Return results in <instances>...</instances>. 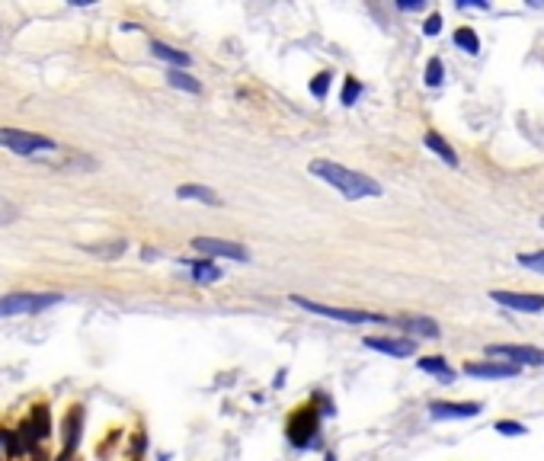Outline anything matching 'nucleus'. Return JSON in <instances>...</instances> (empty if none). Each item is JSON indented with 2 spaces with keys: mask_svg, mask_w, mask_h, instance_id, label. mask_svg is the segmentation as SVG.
Wrapping results in <instances>:
<instances>
[{
  "mask_svg": "<svg viewBox=\"0 0 544 461\" xmlns=\"http://www.w3.org/2000/svg\"><path fill=\"white\" fill-rule=\"evenodd\" d=\"M308 170L317 180H324L326 186H333L336 193L343 195L349 202H359V199H378L381 195V183H375L371 176L365 173H356V170L343 167V164H336V160H310Z\"/></svg>",
  "mask_w": 544,
  "mask_h": 461,
  "instance_id": "nucleus-1",
  "label": "nucleus"
},
{
  "mask_svg": "<svg viewBox=\"0 0 544 461\" xmlns=\"http://www.w3.org/2000/svg\"><path fill=\"white\" fill-rule=\"evenodd\" d=\"M64 302L58 292H13L0 298V318H17V314H39L45 308Z\"/></svg>",
  "mask_w": 544,
  "mask_h": 461,
  "instance_id": "nucleus-2",
  "label": "nucleus"
},
{
  "mask_svg": "<svg viewBox=\"0 0 544 461\" xmlns=\"http://www.w3.org/2000/svg\"><path fill=\"white\" fill-rule=\"evenodd\" d=\"M0 148H7L17 157H33L42 151H55L58 144L39 132H26V128H0Z\"/></svg>",
  "mask_w": 544,
  "mask_h": 461,
  "instance_id": "nucleus-3",
  "label": "nucleus"
},
{
  "mask_svg": "<svg viewBox=\"0 0 544 461\" xmlns=\"http://www.w3.org/2000/svg\"><path fill=\"white\" fill-rule=\"evenodd\" d=\"M292 302L298 304V308H304L308 314H320V318H330V320H343V324H387L385 314H371V311L330 308V304L310 302V298H301V295H292Z\"/></svg>",
  "mask_w": 544,
  "mask_h": 461,
  "instance_id": "nucleus-4",
  "label": "nucleus"
},
{
  "mask_svg": "<svg viewBox=\"0 0 544 461\" xmlns=\"http://www.w3.org/2000/svg\"><path fill=\"white\" fill-rule=\"evenodd\" d=\"M193 250H199L205 260H237V263H250V250L240 247L234 241H218V237H193Z\"/></svg>",
  "mask_w": 544,
  "mask_h": 461,
  "instance_id": "nucleus-5",
  "label": "nucleus"
},
{
  "mask_svg": "<svg viewBox=\"0 0 544 461\" xmlns=\"http://www.w3.org/2000/svg\"><path fill=\"white\" fill-rule=\"evenodd\" d=\"M486 356H500V359H509V365H516V369H522V365H535V369H541L544 365V349H538V346H512V343H493L486 346Z\"/></svg>",
  "mask_w": 544,
  "mask_h": 461,
  "instance_id": "nucleus-6",
  "label": "nucleus"
},
{
  "mask_svg": "<svg viewBox=\"0 0 544 461\" xmlns=\"http://www.w3.org/2000/svg\"><path fill=\"white\" fill-rule=\"evenodd\" d=\"M310 436H317V410H314V407H301V410L288 419V439H292V445H298V449H310V445H314Z\"/></svg>",
  "mask_w": 544,
  "mask_h": 461,
  "instance_id": "nucleus-7",
  "label": "nucleus"
},
{
  "mask_svg": "<svg viewBox=\"0 0 544 461\" xmlns=\"http://www.w3.org/2000/svg\"><path fill=\"white\" fill-rule=\"evenodd\" d=\"M490 298H493L496 304H502V308L509 311H519V314H541L544 311V295H525V292H490Z\"/></svg>",
  "mask_w": 544,
  "mask_h": 461,
  "instance_id": "nucleus-8",
  "label": "nucleus"
},
{
  "mask_svg": "<svg viewBox=\"0 0 544 461\" xmlns=\"http://www.w3.org/2000/svg\"><path fill=\"white\" fill-rule=\"evenodd\" d=\"M365 346L375 352H385V356H394V359H407L416 352V340L410 336H365Z\"/></svg>",
  "mask_w": 544,
  "mask_h": 461,
  "instance_id": "nucleus-9",
  "label": "nucleus"
},
{
  "mask_svg": "<svg viewBox=\"0 0 544 461\" xmlns=\"http://www.w3.org/2000/svg\"><path fill=\"white\" fill-rule=\"evenodd\" d=\"M484 403H452V401H435L429 403V417L432 419H471V417H480Z\"/></svg>",
  "mask_w": 544,
  "mask_h": 461,
  "instance_id": "nucleus-10",
  "label": "nucleus"
},
{
  "mask_svg": "<svg viewBox=\"0 0 544 461\" xmlns=\"http://www.w3.org/2000/svg\"><path fill=\"white\" fill-rule=\"evenodd\" d=\"M464 375H471V378H516L519 369L509 365V362H468V365H464Z\"/></svg>",
  "mask_w": 544,
  "mask_h": 461,
  "instance_id": "nucleus-11",
  "label": "nucleus"
},
{
  "mask_svg": "<svg viewBox=\"0 0 544 461\" xmlns=\"http://www.w3.org/2000/svg\"><path fill=\"white\" fill-rule=\"evenodd\" d=\"M189 266V272H193V282L195 286H215L218 279H221V266H218L215 260H189L186 263Z\"/></svg>",
  "mask_w": 544,
  "mask_h": 461,
  "instance_id": "nucleus-12",
  "label": "nucleus"
},
{
  "mask_svg": "<svg viewBox=\"0 0 544 461\" xmlns=\"http://www.w3.org/2000/svg\"><path fill=\"white\" fill-rule=\"evenodd\" d=\"M176 199H195V202H205V205H225L221 195L209 186H199V183H186V186H176Z\"/></svg>",
  "mask_w": 544,
  "mask_h": 461,
  "instance_id": "nucleus-13",
  "label": "nucleus"
},
{
  "mask_svg": "<svg viewBox=\"0 0 544 461\" xmlns=\"http://www.w3.org/2000/svg\"><path fill=\"white\" fill-rule=\"evenodd\" d=\"M423 144H426L429 151L435 154L439 160H445L448 167H458V154H455V148L448 141H445L439 132H426V138H423Z\"/></svg>",
  "mask_w": 544,
  "mask_h": 461,
  "instance_id": "nucleus-14",
  "label": "nucleus"
},
{
  "mask_svg": "<svg viewBox=\"0 0 544 461\" xmlns=\"http://www.w3.org/2000/svg\"><path fill=\"white\" fill-rule=\"evenodd\" d=\"M397 324H401L407 333L426 336V340H439V336H442V330H439V324H435L432 318H401Z\"/></svg>",
  "mask_w": 544,
  "mask_h": 461,
  "instance_id": "nucleus-15",
  "label": "nucleus"
},
{
  "mask_svg": "<svg viewBox=\"0 0 544 461\" xmlns=\"http://www.w3.org/2000/svg\"><path fill=\"white\" fill-rule=\"evenodd\" d=\"M77 436H80V407H74V410L67 413V419H64V452H61L58 461H67L71 455H74Z\"/></svg>",
  "mask_w": 544,
  "mask_h": 461,
  "instance_id": "nucleus-16",
  "label": "nucleus"
},
{
  "mask_svg": "<svg viewBox=\"0 0 544 461\" xmlns=\"http://www.w3.org/2000/svg\"><path fill=\"white\" fill-rule=\"evenodd\" d=\"M151 51H154V58L173 64L176 71H186V67H189V61H193L189 55H186V51L173 49V45H167V42H151Z\"/></svg>",
  "mask_w": 544,
  "mask_h": 461,
  "instance_id": "nucleus-17",
  "label": "nucleus"
},
{
  "mask_svg": "<svg viewBox=\"0 0 544 461\" xmlns=\"http://www.w3.org/2000/svg\"><path fill=\"white\" fill-rule=\"evenodd\" d=\"M167 84L173 87V90L193 93V96H195V93H202V84H199V80H195V77L189 74V71H176V67H173V71H167Z\"/></svg>",
  "mask_w": 544,
  "mask_h": 461,
  "instance_id": "nucleus-18",
  "label": "nucleus"
},
{
  "mask_svg": "<svg viewBox=\"0 0 544 461\" xmlns=\"http://www.w3.org/2000/svg\"><path fill=\"white\" fill-rule=\"evenodd\" d=\"M419 372H429V375H439L442 381H455V372L448 369V362L442 359V356H426V359L416 362Z\"/></svg>",
  "mask_w": 544,
  "mask_h": 461,
  "instance_id": "nucleus-19",
  "label": "nucleus"
},
{
  "mask_svg": "<svg viewBox=\"0 0 544 461\" xmlns=\"http://www.w3.org/2000/svg\"><path fill=\"white\" fill-rule=\"evenodd\" d=\"M455 45H458L461 51H468V55H477L480 51V39L471 26H461L458 33H455Z\"/></svg>",
  "mask_w": 544,
  "mask_h": 461,
  "instance_id": "nucleus-20",
  "label": "nucleus"
},
{
  "mask_svg": "<svg viewBox=\"0 0 544 461\" xmlns=\"http://www.w3.org/2000/svg\"><path fill=\"white\" fill-rule=\"evenodd\" d=\"M26 423H29V429H33L35 439H45V436H49V407L39 403V407L33 410V417L26 419Z\"/></svg>",
  "mask_w": 544,
  "mask_h": 461,
  "instance_id": "nucleus-21",
  "label": "nucleus"
},
{
  "mask_svg": "<svg viewBox=\"0 0 544 461\" xmlns=\"http://www.w3.org/2000/svg\"><path fill=\"white\" fill-rule=\"evenodd\" d=\"M87 253H100L103 260H116L119 253H125V241H112V243H87Z\"/></svg>",
  "mask_w": 544,
  "mask_h": 461,
  "instance_id": "nucleus-22",
  "label": "nucleus"
},
{
  "mask_svg": "<svg viewBox=\"0 0 544 461\" xmlns=\"http://www.w3.org/2000/svg\"><path fill=\"white\" fill-rule=\"evenodd\" d=\"M426 87H439L445 80V64H442V58H429V64H426Z\"/></svg>",
  "mask_w": 544,
  "mask_h": 461,
  "instance_id": "nucleus-23",
  "label": "nucleus"
},
{
  "mask_svg": "<svg viewBox=\"0 0 544 461\" xmlns=\"http://www.w3.org/2000/svg\"><path fill=\"white\" fill-rule=\"evenodd\" d=\"M362 96V84L356 80V77H346V84H343V93H340V103L343 106H356V100Z\"/></svg>",
  "mask_w": 544,
  "mask_h": 461,
  "instance_id": "nucleus-24",
  "label": "nucleus"
},
{
  "mask_svg": "<svg viewBox=\"0 0 544 461\" xmlns=\"http://www.w3.org/2000/svg\"><path fill=\"white\" fill-rule=\"evenodd\" d=\"M330 84H333V74L330 71H320L314 80H310V93L317 96V100H326V93H330Z\"/></svg>",
  "mask_w": 544,
  "mask_h": 461,
  "instance_id": "nucleus-25",
  "label": "nucleus"
},
{
  "mask_svg": "<svg viewBox=\"0 0 544 461\" xmlns=\"http://www.w3.org/2000/svg\"><path fill=\"white\" fill-rule=\"evenodd\" d=\"M516 260H519V266H525V269H532V272H541V276H544V250H538V253H519Z\"/></svg>",
  "mask_w": 544,
  "mask_h": 461,
  "instance_id": "nucleus-26",
  "label": "nucleus"
},
{
  "mask_svg": "<svg viewBox=\"0 0 544 461\" xmlns=\"http://www.w3.org/2000/svg\"><path fill=\"white\" fill-rule=\"evenodd\" d=\"M496 433H500V436H528V429L522 426V423H516V419H500V423H496Z\"/></svg>",
  "mask_w": 544,
  "mask_h": 461,
  "instance_id": "nucleus-27",
  "label": "nucleus"
},
{
  "mask_svg": "<svg viewBox=\"0 0 544 461\" xmlns=\"http://www.w3.org/2000/svg\"><path fill=\"white\" fill-rule=\"evenodd\" d=\"M19 218V209L13 205V202H7V199H0V227L3 225H13V221Z\"/></svg>",
  "mask_w": 544,
  "mask_h": 461,
  "instance_id": "nucleus-28",
  "label": "nucleus"
},
{
  "mask_svg": "<svg viewBox=\"0 0 544 461\" xmlns=\"http://www.w3.org/2000/svg\"><path fill=\"white\" fill-rule=\"evenodd\" d=\"M439 33H442V13H429V19L423 23V35L432 39V35H439Z\"/></svg>",
  "mask_w": 544,
  "mask_h": 461,
  "instance_id": "nucleus-29",
  "label": "nucleus"
},
{
  "mask_svg": "<svg viewBox=\"0 0 544 461\" xmlns=\"http://www.w3.org/2000/svg\"><path fill=\"white\" fill-rule=\"evenodd\" d=\"M397 7L407 10V13H416V10H423V3H419V0H401Z\"/></svg>",
  "mask_w": 544,
  "mask_h": 461,
  "instance_id": "nucleus-30",
  "label": "nucleus"
},
{
  "mask_svg": "<svg viewBox=\"0 0 544 461\" xmlns=\"http://www.w3.org/2000/svg\"><path fill=\"white\" fill-rule=\"evenodd\" d=\"M458 7H461V10H486L490 3H484V0H477V3H474V0H461Z\"/></svg>",
  "mask_w": 544,
  "mask_h": 461,
  "instance_id": "nucleus-31",
  "label": "nucleus"
},
{
  "mask_svg": "<svg viewBox=\"0 0 544 461\" xmlns=\"http://www.w3.org/2000/svg\"><path fill=\"white\" fill-rule=\"evenodd\" d=\"M541 227H544V218H541Z\"/></svg>",
  "mask_w": 544,
  "mask_h": 461,
  "instance_id": "nucleus-32",
  "label": "nucleus"
}]
</instances>
